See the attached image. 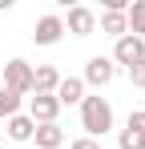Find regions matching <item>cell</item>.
<instances>
[{
	"label": "cell",
	"mask_w": 145,
	"mask_h": 149,
	"mask_svg": "<svg viewBox=\"0 0 145 149\" xmlns=\"http://www.w3.org/2000/svg\"><path fill=\"white\" fill-rule=\"evenodd\" d=\"M129 85H133V89H145V61L129 65Z\"/></svg>",
	"instance_id": "17"
},
{
	"label": "cell",
	"mask_w": 145,
	"mask_h": 149,
	"mask_svg": "<svg viewBox=\"0 0 145 149\" xmlns=\"http://www.w3.org/2000/svg\"><path fill=\"white\" fill-rule=\"evenodd\" d=\"M4 133H8V141H32L36 125H32L28 113H16V117H8V121H4Z\"/></svg>",
	"instance_id": "10"
},
{
	"label": "cell",
	"mask_w": 145,
	"mask_h": 149,
	"mask_svg": "<svg viewBox=\"0 0 145 149\" xmlns=\"http://www.w3.org/2000/svg\"><path fill=\"white\" fill-rule=\"evenodd\" d=\"M32 141H36V149H61L65 145V129L61 125H36Z\"/></svg>",
	"instance_id": "12"
},
{
	"label": "cell",
	"mask_w": 145,
	"mask_h": 149,
	"mask_svg": "<svg viewBox=\"0 0 145 149\" xmlns=\"http://www.w3.org/2000/svg\"><path fill=\"white\" fill-rule=\"evenodd\" d=\"M125 24H129V36H141L145 40V0H129Z\"/></svg>",
	"instance_id": "13"
},
{
	"label": "cell",
	"mask_w": 145,
	"mask_h": 149,
	"mask_svg": "<svg viewBox=\"0 0 145 149\" xmlns=\"http://www.w3.org/2000/svg\"><path fill=\"white\" fill-rule=\"evenodd\" d=\"M109 61H113V65H125V69H129V65H137V61H145V40H141V36H129V32L117 36V40H113V56H109Z\"/></svg>",
	"instance_id": "5"
},
{
	"label": "cell",
	"mask_w": 145,
	"mask_h": 149,
	"mask_svg": "<svg viewBox=\"0 0 145 149\" xmlns=\"http://www.w3.org/2000/svg\"><path fill=\"white\" fill-rule=\"evenodd\" d=\"M0 89L16 93V97H28V93H32V65L20 61V56H12V61L4 65V85H0Z\"/></svg>",
	"instance_id": "2"
},
{
	"label": "cell",
	"mask_w": 145,
	"mask_h": 149,
	"mask_svg": "<svg viewBox=\"0 0 145 149\" xmlns=\"http://www.w3.org/2000/svg\"><path fill=\"white\" fill-rule=\"evenodd\" d=\"M69 149H101V141H93V137H77Z\"/></svg>",
	"instance_id": "18"
},
{
	"label": "cell",
	"mask_w": 145,
	"mask_h": 149,
	"mask_svg": "<svg viewBox=\"0 0 145 149\" xmlns=\"http://www.w3.org/2000/svg\"><path fill=\"white\" fill-rule=\"evenodd\" d=\"M81 129L93 141H101L113 129V105H109V97H85L81 101Z\"/></svg>",
	"instance_id": "1"
},
{
	"label": "cell",
	"mask_w": 145,
	"mask_h": 149,
	"mask_svg": "<svg viewBox=\"0 0 145 149\" xmlns=\"http://www.w3.org/2000/svg\"><path fill=\"white\" fill-rule=\"evenodd\" d=\"M16 113H20V97H16V93H8V89H0V121L16 117Z\"/></svg>",
	"instance_id": "14"
},
{
	"label": "cell",
	"mask_w": 145,
	"mask_h": 149,
	"mask_svg": "<svg viewBox=\"0 0 145 149\" xmlns=\"http://www.w3.org/2000/svg\"><path fill=\"white\" fill-rule=\"evenodd\" d=\"M0 149H4V145H0Z\"/></svg>",
	"instance_id": "19"
},
{
	"label": "cell",
	"mask_w": 145,
	"mask_h": 149,
	"mask_svg": "<svg viewBox=\"0 0 145 149\" xmlns=\"http://www.w3.org/2000/svg\"><path fill=\"white\" fill-rule=\"evenodd\" d=\"M52 97H56L61 109H65V105H81V101H85V81H81V77H61V85H56Z\"/></svg>",
	"instance_id": "8"
},
{
	"label": "cell",
	"mask_w": 145,
	"mask_h": 149,
	"mask_svg": "<svg viewBox=\"0 0 145 149\" xmlns=\"http://www.w3.org/2000/svg\"><path fill=\"white\" fill-rule=\"evenodd\" d=\"M117 145H121V149H145V137L129 133V129H121V133H117Z\"/></svg>",
	"instance_id": "15"
},
{
	"label": "cell",
	"mask_w": 145,
	"mask_h": 149,
	"mask_svg": "<svg viewBox=\"0 0 145 149\" xmlns=\"http://www.w3.org/2000/svg\"><path fill=\"white\" fill-rule=\"evenodd\" d=\"M61 20H65V32L81 36V40L97 32V12L89 8V4H72V8H69V16H61Z\"/></svg>",
	"instance_id": "3"
},
{
	"label": "cell",
	"mask_w": 145,
	"mask_h": 149,
	"mask_svg": "<svg viewBox=\"0 0 145 149\" xmlns=\"http://www.w3.org/2000/svg\"><path fill=\"white\" fill-rule=\"evenodd\" d=\"M85 85H93V89H105V85H113L117 81V65L109 61V56H89L85 61V77H81Z\"/></svg>",
	"instance_id": "4"
},
{
	"label": "cell",
	"mask_w": 145,
	"mask_h": 149,
	"mask_svg": "<svg viewBox=\"0 0 145 149\" xmlns=\"http://www.w3.org/2000/svg\"><path fill=\"white\" fill-rule=\"evenodd\" d=\"M56 85H61V73H56L52 65H36V69H32V93L52 97V93H56Z\"/></svg>",
	"instance_id": "9"
},
{
	"label": "cell",
	"mask_w": 145,
	"mask_h": 149,
	"mask_svg": "<svg viewBox=\"0 0 145 149\" xmlns=\"http://www.w3.org/2000/svg\"><path fill=\"white\" fill-rule=\"evenodd\" d=\"M97 24H101V32H105V36H113V40L129 32V24H125V12H117V8H105V12L97 16Z\"/></svg>",
	"instance_id": "11"
},
{
	"label": "cell",
	"mask_w": 145,
	"mask_h": 149,
	"mask_svg": "<svg viewBox=\"0 0 145 149\" xmlns=\"http://www.w3.org/2000/svg\"><path fill=\"white\" fill-rule=\"evenodd\" d=\"M125 129H129V133H137V137H145V109H133V113H129V121H125Z\"/></svg>",
	"instance_id": "16"
},
{
	"label": "cell",
	"mask_w": 145,
	"mask_h": 149,
	"mask_svg": "<svg viewBox=\"0 0 145 149\" xmlns=\"http://www.w3.org/2000/svg\"><path fill=\"white\" fill-rule=\"evenodd\" d=\"M61 36H65V20H61L56 12L40 16V20H36V28H32V45H45V49H48V45H56Z\"/></svg>",
	"instance_id": "7"
},
{
	"label": "cell",
	"mask_w": 145,
	"mask_h": 149,
	"mask_svg": "<svg viewBox=\"0 0 145 149\" xmlns=\"http://www.w3.org/2000/svg\"><path fill=\"white\" fill-rule=\"evenodd\" d=\"M28 117H32V125H56V117H61V105H56V97L32 93V97H28Z\"/></svg>",
	"instance_id": "6"
}]
</instances>
